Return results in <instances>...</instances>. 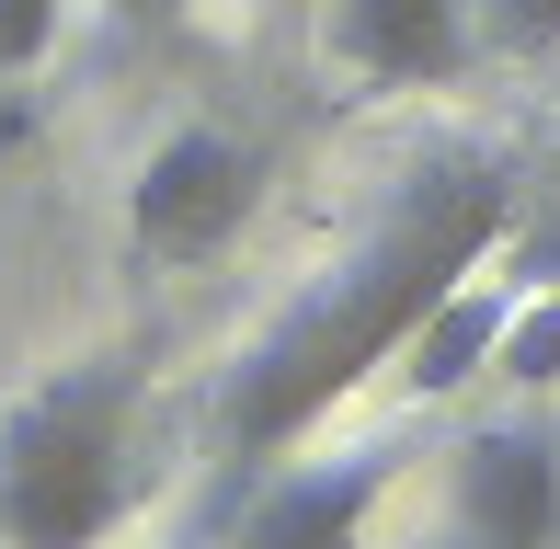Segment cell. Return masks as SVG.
<instances>
[{
	"instance_id": "6da1fadb",
	"label": "cell",
	"mask_w": 560,
	"mask_h": 549,
	"mask_svg": "<svg viewBox=\"0 0 560 549\" xmlns=\"http://www.w3.org/2000/svg\"><path fill=\"white\" fill-rule=\"evenodd\" d=\"M503 230H515V161L480 149V138L423 149V161L377 195V218L354 230V253L320 274V287H298L287 309H275L264 332L218 366V401H207V515H195V549L241 515V492L264 481L275 458H298V446H310L320 423H332L354 389L400 355V332L435 309L457 274L503 253Z\"/></svg>"
},
{
	"instance_id": "7a4b0ae2",
	"label": "cell",
	"mask_w": 560,
	"mask_h": 549,
	"mask_svg": "<svg viewBox=\"0 0 560 549\" xmlns=\"http://www.w3.org/2000/svg\"><path fill=\"white\" fill-rule=\"evenodd\" d=\"M138 412H149L138 343H104L23 389L0 412V549H104L138 492Z\"/></svg>"
},
{
	"instance_id": "3957f363",
	"label": "cell",
	"mask_w": 560,
	"mask_h": 549,
	"mask_svg": "<svg viewBox=\"0 0 560 549\" xmlns=\"http://www.w3.org/2000/svg\"><path fill=\"white\" fill-rule=\"evenodd\" d=\"M264 218V138L241 127H172L126 184V253L138 264H218Z\"/></svg>"
},
{
	"instance_id": "277c9868",
	"label": "cell",
	"mask_w": 560,
	"mask_h": 549,
	"mask_svg": "<svg viewBox=\"0 0 560 549\" xmlns=\"http://www.w3.org/2000/svg\"><path fill=\"white\" fill-rule=\"evenodd\" d=\"M389 481H400V446H343V458H310V469L275 458L207 549H354Z\"/></svg>"
},
{
	"instance_id": "5b68a950",
	"label": "cell",
	"mask_w": 560,
	"mask_h": 549,
	"mask_svg": "<svg viewBox=\"0 0 560 549\" xmlns=\"http://www.w3.org/2000/svg\"><path fill=\"white\" fill-rule=\"evenodd\" d=\"M446 492H457V538H469V549H549V515H560V423L549 412L480 423V435L446 458Z\"/></svg>"
},
{
	"instance_id": "8992f818",
	"label": "cell",
	"mask_w": 560,
	"mask_h": 549,
	"mask_svg": "<svg viewBox=\"0 0 560 549\" xmlns=\"http://www.w3.org/2000/svg\"><path fill=\"white\" fill-rule=\"evenodd\" d=\"M469 0H320V58L366 92H423L469 69Z\"/></svg>"
},
{
	"instance_id": "52a82bcc",
	"label": "cell",
	"mask_w": 560,
	"mask_h": 549,
	"mask_svg": "<svg viewBox=\"0 0 560 549\" xmlns=\"http://www.w3.org/2000/svg\"><path fill=\"white\" fill-rule=\"evenodd\" d=\"M515 297H526L515 264H469L435 309L400 332V355H389V366H400V401H446V389H469L480 366H492V343H503V320H515Z\"/></svg>"
},
{
	"instance_id": "ba28073f",
	"label": "cell",
	"mask_w": 560,
	"mask_h": 549,
	"mask_svg": "<svg viewBox=\"0 0 560 549\" xmlns=\"http://www.w3.org/2000/svg\"><path fill=\"white\" fill-rule=\"evenodd\" d=\"M492 378L560 389V287H526L515 297V320H503V343H492Z\"/></svg>"
},
{
	"instance_id": "9c48e42d",
	"label": "cell",
	"mask_w": 560,
	"mask_h": 549,
	"mask_svg": "<svg viewBox=\"0 0 560 549\" xmlns=\"http://www.w3.org/2000/svg\"><path fill=\"white\" fill-rule=\"evenodd\" d=\"M469 35H492L503 58H560V0H469Z\"/></svg>"
},
{
	"instance_id": "30bf717a",
	"label": "cell",
	"mask_w": 560,
	"mask_h": 549,
	"mask_svg": "<svg viewBox=\"0 0 560 549\" xmlns=\"http://www.w3.org/2000/svg\"><path fill=\"white\" fill-rule=\"evenodd\" d=\"M69 0H0V81H23V69H46V46H58Z\"/></svg>"
},
{
	"instance_id": "8fae6325",
	"label": "cell",
	"mask_w": 560,
	"mask_h": 549,
	"mask_svg": "<svg viewBox=\"0 0 560 549\" xmlns=\"http://www.w3.org/2000/svg\"><path fill=\"white\" fill-rule=\"evenodd\" d=\"M104 12H115V23H138V35H161V23L184 12V0H104Z\"/></svg>"
},
{
	"instance_id": "7c38bea8",
	"label": "cell",
	"mask_w": 560,
	"mask_h": 549,
	"mask_svg": "<svg viewBox=\"0 0 560 549\" xmlns=\"http://www.w3.org/2000/svg\"><path fill=\"white\" fill-rule=\"evenodd\" d=\"M549 549H560V515H549Z\"/></svg>"
}]
</instances>
